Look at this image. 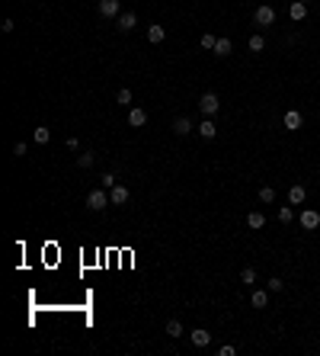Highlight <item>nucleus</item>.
I'll return each instance as SVG.
<instances>
[{
	"instance_id": "nucleus-18",
	"label": "nucleus",
	"mask_w": 320,
	"mask_h": 356,
	"mask_svg": "<svg viewBox=\"0 0 320 356\" xmlns=\"http://www.w3.org/2000/svg\"><path fill=\"white\" fill-rule=\"evenodd\" d=\"M231 48H234V45H231V39H218V42H214V55H218V58H228Z\"/></svg>"
},
{
	"instance_id": "nucleus-7",
	"label": "nucleus",
	"mask_w": 320,
	"mask_h": 356,
	"mask_svg": "<svg viewBox=\"0 0 320 356\" xmlns=\"http://www.w3.org/2000/svg\"><path fill=\"white\" fill-rule=\"evenodd\" d=\"M288 16H291V19H295V23H304V19H307V3H301V0H295V3H291V7H288Z\"/></svg>"
},
{
	"instance_id": "nucleus-25",
	"label": "nucleus",
	"mask_w": 320,
	"mask_h": 356,
	"mask_svg": "<svg viewBox=\"0 0 320 356\" xmlns=\"http://www.w3.org/2000/svg\"><path fill=\"white\" fill-rule=\"evenodd\" d=\"M266 48V39L263 36H250V52H263Z\"/></svg>"
},
{
	"instance_id": "nucleus-23",
	"label": "nucleus",
	"mask_w": 320,
	"mask_h": 356,
	"mask_svg": "<svg viewBox=\"0 0 320 356\" xmlns=\"http://www.w3.org/2000/svg\"><path fill=\"white\" fill-rule=\"evenodd\" d=\"M240 282H247V286H253V282H256V270H253V266H247V270H240Z\"/></svg>"
},
{
	"instance_id": "nucleus-1",
	"label": "nucleus",
	"mask_w": 320,
	"mask_h": 356,
	"mask_svg": "<svg viewBox=\"0 0 320 356\" xmlns=\"http://www.w3.org/2000/svg\"><path fill=\"white\" fill-rule=\"evenodd\" d=\"M106 206H109V193L106 189H90V193H87V209L99 212V209H106Z\"/></svg>"
},
{
	"instance_id": "nucleus-8",
	"label": "nucleus",
	"mask_w": 320,
	"mask_h": 356,
	"mask_svg": "<svg viewBox=\"0 0 320 356\" xmlns=\"http://www.w3.org/2000/svg\"><path fill=\"white\" fill-rule=\"evenodd\" d=\"M282 122H285V129H288V132H295V129H301V122H304V119H301V112H298V109H288Z\"/></svg>"
},
{
	"instance_id": "nucleus-2",
	"label": "nucleus",
	"mask_w": 320,
	"mask_h": 356,
	"mask_svg": "<svg viewBox=\"0 0 320 356\" xmlns=\"http://www.w3.org/2000/svg\"><path fill=\"white\" fill-rule=\"evenodd\" d=\"M198 109H202L205 116H214V112L221 109V100H218V93H202V96H198Z\"/></svg>"
},
{
	"instance_id": "nucleus-16",
	"label": "nucleus",
	"mask_w": 320,
	"mask_h": 356,
	"mask_svg": "<svg viewBox=\"0 0 320 356\" xmlns=\"http://www.w3.org/2000/svg\"><path fill=\"white\" fill-rule=\"evenodd\" d=\"M32 141H36V145H48V141H52V129H45V125H38L36 132H32Z\"/></svg>"
},
{
	"instance_id": "nucleus-29",
	"label": "nucleus",
	"mask_w": 320,
	"mask_h": 356,
	"mask_svg": "<svg viewBox=\"0 0 320 356\" xmlns=\"http://www.w3.org/2000/svg\"><path fill=\"white\" fill-rule=\"evenodd\" d=\"M214 42H218V39H214L212 32H205V36H202V48H212V52H214Z\"/></svg>"
},
{
	"instance_id": "nucleus-20",
	"label": "nucleus",
	"mask_w": 320,
	"mask_h": 356,
	"mask_svg": "<svg viewBox=\"0 0 320 356\" xmlns=\"http://www.w3.org/2000/svg\"><path fill=\"white\" fill-rule=\"evenodd\" d=\"M167 334L173 337V340H176V337H183V324H179L176 318H170V321H167Z\"/></svg>"
},
{
	"instance_id": "nucleus-21",
	"label": "nucleus",
	"mask_w": 320,
	"mask_h": 356,
	"mask_svg": "<svg viewBox=\"0 0 320 356\" xmlns=\"http://www.w3.org/2000/svg\"><path fill=\"white\" fill-rule=\"evenodd\" d=\"M279 222L291 225V222H295V209H291V206H282V209H279Z\"/></svg>"
},
{
	"instance_id": "nucleus-22",
	"label": "nucleus",
	"mask_w": 320,
	"mask_h": 356,
	"mask_svg": "<svg viewBox=\"0 0 320 356\" xmlns=\"http://www.w3.org/2000/svg\"><path fill=\"white\" fill-rule=\"evenodd\" d=\"M259 202H266V206H269V202H275V189H272V186H263V189H259Z\"/></svg>"
},
{
	"instance_id": "nucleus-13",
	"label": "nucleus",
	"mask_w": 320,
	"mask_h": 356,
	"mask_svg": "<svg viewBox=\"0 0 320 356\" xmlns=\"http://www.w3.org/2000/svg\"><path fill=\"white\" fill-rule=\"evenodd\" d=\"M198 135H202V138H214V135H218V125H214L212 119H202V122H198Z\"/></svg>"
},
{
	"instance_id": "nucleus-24",
	"label": "nucleus",
	"mask_w": 320,
	"mask_h": 356,
	"mask_svg": "<svg viewBox=\"0 0 320 356\" xmlns=\"http://www.w3.org/2000/svg\"><path fill=\"white\" fill-rule=\"evenodd\" d=\"M115 103H122V106H128V103H131V90H128V87H122V90L115 93Z\"/></svg>"
},
{
	"instance_id": "nucleus-32",
	"label": "nucleus",
	"mask_w": 320,
	"mask_h": 356,
	"mask_svg": "<svg viewBox=\"0 0 320 356\" xmlns=\"http://www.w3.org/2000/svg\"><path fill=\"white\" fill-rule=\"evenodd\" d=\"M301 3H307V0H301Z\"/></svg>"
},
{
	"instance_id": "nucleus-6",
	"label": "nucleus",
	"mask_w": 320,
	"mask_h": 356,
	"mask_svg": "<svg viewBox=\"0 0 320 356\" xmlns=\"http://www.w3.org/2000/svg\"><path fill=\"white\" fill-rule=\"evenodd\" d=\"M317 225H320V212H314V209H304V212H301V228L314 231Z\"/></svg>"
},
{
	"instance_id": "nucleus-15",
	"label": "nucleus",
	"mask_w": 320,
	"mask_h": 356,
	"mask_svg": "<svg viewBox=\"0 0 320 356\" xmlns=\"http://www.w3.org/2000/svg\"><path fill=\"white\" fill-rule=\"evenodd\" d=\"M173 132H176V135H189V132H192V119H189V116H179V119L173 122Z\"/></svg>"
},
{
	"instance_id": "nucleus-4",
	"label": "nucleus",
	"mask_w": 320,
	"mask_h": 356,
	"mask_svg": "<svg viewBox=\"0 0 320 356\" xmlns=\"http://www.w3.org/2000/svg\"><path fill=\"white\" fill-rule=\"evenodd\" d=\"M253 19H256V26H272L275 23V10L269 7V3H263V7H256V16H253Z\"/></svg>"
},
{
	"instance_id": "nucleus-3",
	"label": "nucleus",
	"mask_w": 320,
	"mask_h": 356,
	"mask_svg": "<svg viewBox=\"0 0 320 356\" xmlns=\"http://www.w3.org/2000/svg\"><path fill=\"white\" fill-rule=\"evenodd\" d=\"M131 199V193H128V186H122V183H115L112 189H109V202L112 206H125V202Z\"/></svg>"
},
{
	"instance_id": "nucleus-5",
	"label": "nucleus",
	"mask_w": 320,
	"mask_h": 356,
	"mask_svg": "<svg viewBox=\"0 0 320 356\" xmlns=\"http://www.w3.org/2000/svg\"><path fill=\"white\" fill-rule=\"evenodd\" d=\"M119 10H122V3L119 0H99V16H119Z\"/></svg>"
},
{
	"instance_id": "nucleus-11",
	"label": "nucleus",
	"mask_w": 320,
	"mask_h": 356,
	"mask_svg": "<svg viewBox=\"0 0 320 356\" xmlns=\"http://www.w3.org/2000/svg\"><path fill=\"white\" fill-rule=\"evenodd\" d=\"M135 26H138V13H131V10H128V13L119 16V29H122V32H131Z\"/></svg>"
},
{
	"instance_id": "nucleus-17",
	"label": "nucleus",
	"mask_w": 320,
	"mask_h": 356,
	"mask_svg": "<svg viewBox=\"0 0 320 356\" xmlns=\"http://www.w3.org/2000/svg\"><path fill=\"white\" fill-rule=\"evenodd\" d=\"M147 39H151L154 45H160V42L167 39V32H163V26H147Z\"/></svg>"
},
{
	"instance_id": "nucleus-31",
	"label": "nucleus",
	"mask_w": 320,
	"mask_h": 356,
	"mask_svg": "<svg viewBox=\"0 0 320 356\" xmlns=\"http://www.w3.org/2000/svg\"><path fill=\"white\" fill-rule=\"evenodd\" d=\"M234 353H237V350H234V347H231V343H224V347H221V350H218V356H234Z\"/></svg>"
},
{
	"instance_id": "nucleus-9",
	"label": "nucleus",
	"mask_w": 320,
	"mask_h": 356,
	"mask_svg": "<svg viewBox=\"0 0 320 356\" xmlns=\"http://www.w3.org/2000/svg\"><path fill=\"white\" fill-rule=\"evenodd\" d=\"M189 340L196 343V347H208V343H212V334H208L205 327H196V331L189 334Z\"/></svg>"
},
{
	"instance_id": "nucleus-10",
	"label": "nucleus",
	"mask_w": 320,
	"mask_h": 356,
	"mask_svg": "<svg viewBox=\"0 0 320 356\" xmlns=\"http://www.w3.org/2000/svg\"><path fill=\"white\" fill-rule=\"evenodd\" d=\"M304 199H307V189H304L301 183H295V186L288 189V202H291V206H301Z\"/></svg>"
},
{
	"instance_id": "nucleus-26",
	"label": "nucleus",
	"mask_w": 320,
	"mask_h": 356,
	"mask_svg": "<svg viewBox=\"0 0 320 356\" xmlns=\"http://www.w3.org/2000/svg\"><path fill=\"white\" fill-rule=\"evenodd\" d=\"M99 186H103V189H112V186H115V173H103V177H99Z\"/></svg>"
},
{
	"instance_id": "nucleus-12",
	"label": "nucleus",
	"mask_w": 320,
	"mask_h": 356,
	"mask_svg": "<svg viewBox=\"0 0 320 356\" xmlns=\"http://www.w3.org/2000/svg\"><path fill=\"white\" fill-rule=\"evenodd\" d=\"M147 122V112H144V109H131V112H128V125H131V129H141V125H144Z\"/></svg>"
},
{
	"instance_id": "nucleus-19",
	"label": "nucleus",
	"mask_w": 320,
	"mask_h": 356,
	"mask_svg": "<svg viewBox=\"0 0 320 356\" xmlns=\"http://www.w3.org/2000/svg\"><path fill=\"white\" fill-rule=\"evenodd\" d=\"M247 225H250V228H263V225H266V215H263V212H250V215H247Z\"/></svg>"
},
{
	"instance_id": "nucleus-30",
	"label": "nucleus",
	"mask_w": 320,
	"mask_h": 356,
	"mask_svg": "<svg viewBox=\"0 0 320 356\" xmlns=\"http://www.w3.org/2000/svg\"><path fill=\"white\" fill-rule=\"evenodd\" d=\"M26 154V141H16L13 145V157H23Z\"/></svg>"
},
{
	"instance_id": "nucleus-28",
	"label": "nucleus",
	"mask_w": 320,
	"mask_h": 356,
	"mask_svg": "<svg viewBox=\"0 0 320 356\" xmlns=\"http://www.w3.org/2000/svg\"><path fill=\"white\" fill-rule=\"evenodd\" d=\"M282 286H285V282H282L279 276H272V279L266 282V289H269V292H282Z\"/></svg>"
},
{
	"instance_id": "nucleus-14",
	"label": "nucleus",
	"mask_w": 320,
	"mask_h": 356,
	"mask_svg": "<svg viewBox=\"0 0 320 356\" xmlns=\"http://www.w3.org/2000/svg\"><path fill=\"white\" fill-rule=\"evenodd\" d=\"M250 302H253V308H266L269 305V289H256V292L250 295Z\"/></svg>"
},
{
	"instance_id": "nucleus-27",
	"label": "nucleus",
	"mask_w": 320,
	"mask_h": 356,
	"mask_svg": "<svg viewBox=\"0 0 320 356\" xmlns=\"http://www.w3.org/2000/svg\"><path fill=\"white\" fill-rule=\"evenodd\" d=\"M77 164H80L84 170H87V167H93V151H84V154L77 157Z\"/></svg>"
}]
</instances>
